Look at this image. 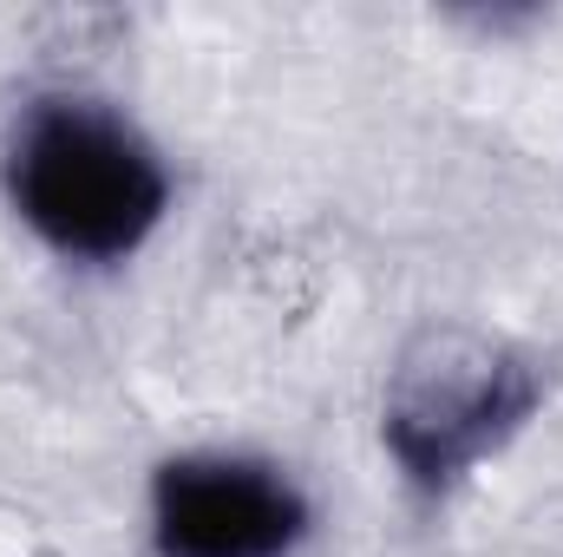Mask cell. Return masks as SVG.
Returning a JSON list of instances; mask_svg holds the SVG:
<instances>
[{
  "label": "cell",
  "instance_id": "obj_1",
  "mask_svg": "<svg viewBox=\"0 0 563 557\" xmlns=\"http://www.w3.org/2000/svg\"><path fill=\"white\" fill-rule=\"evenodd\" d=\"M13 210L73 263H119L157 230L170 177L157 151L106 106L46 99L26 112L7 157Z\"/></svg>",
  "mask_w": 563,
  "mask_h": 557
},
{
  "label": "cell",
  "instance_id": "obj_3",
  "mask_svg": "<svg viewBox=\"0 0 563 557\" xmlns=\"http://www.w3.org/2000/svg\"><path fill=\"white\" fill-rule=\"evenodd\" d=\"M157 557H288L308 538V499L263 459L184 452L151 479Z\"/></svg>",
  "mask_w": 563,
  "mask_h": 557
},
{
  "label": "cell",
  "instance_id": "obj_2",
  "mask_svg": "<svg viewBox=\"0 0 563 557\" xmlns=\"http://www.w3.org/2000/svg\"><path fill=\"white\" fill-rule=\"evenodd\" d=\"M538 407V374L525 354L472 335H439L407 354L387 394V446L420 492H445L485 452H498Z\"/></svg>",
  "mask_w": 563,
  "mask_h": 557
}]
</instances>
